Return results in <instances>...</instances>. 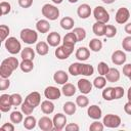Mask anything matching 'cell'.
Here are the masks:
<instances>
[{"instance_id":"cell-1","label":"cell","mask_w":131,"mask_h":131,"mask_svg":"<svg viewBox=\"0 0 131 131\" xmlns=\"http://www.w3.org/2000/svg\"><path fill=\"white\" fill-rule=\"evenodd\" d=\"M19 67L18 59L14 56H10L2 60L0 66V77L1 78H9L13 71H15Z\"/></svg>"},{"instance_id":"cell-2","label":"cell","mask_w":131,"mask_h":131,"mask_svg":"<svg viewBox=\"0 0 131 131\" xmlns=\"http://www.w3.org/2000/svg\"><path fill=\"white\" fill-rule=\"evenodd\" d=\"M41 12H42V15L49 20H55L59 16V9L56 6L49 4V3L44 4L42 6Z\"/></svg>"},{"instance_id":"cell-3","label":"cell","mask_w":131,"mask_h":131,"mask_svg":"<svg viewBox=\"0 0 131 131\" xmlns=\"http://www.w3.org/2000/svg\"><path fill=\"white\" fill-rule=\"evenodd\" d=\"M19 37L21 39L23 42H25L26 44H34L37 42L38 40V33L35 30L29 29V28H25L20 31L19 33Z\"/></svg>"},{"instance_id":"cell-4","label":"cell","mask_w":131,"mask_h":131,"mask_svg":"<svg viewBox=\"0 0 131 131\" xmlns=\"http://www.w3.org/2000/svg\"><path fill=\"white\" fill-rule=\"evenodd\" d=\"M4 45H5V48L6 50L12 54V55H15L17 53H19L21 51V45H20V42L15 38V37H8L5 41H4Z\"/></svg>"},{"instance_id":"cell-5","label":"cell","mask_w":131,"mask_h":131,"mask_svg":"<svg viewBox=\"0 0 131 131\" xmlns=\"http://www.w3.org/2000/svg\"><path fill=\"white\" fill-rule=\"evenodd\" d=\"M93 16L96 19V21H101V23L106 24L110 20V14H108V12L106 11V9L103 6H100V5L96 6L93 9Z\"/></svg>"},{"instance_id":"cell-6","label":"cell","mask_w":131,"mask_h":131,"mask_svg":"<svg viewBox=\"0 0 131 131\" xmlns=\"http://www.w3.org/2000/svg\"><path fill=\"white\" fill-rule=\"evenodd\" d=\"M104 127L107 128H118L121 125V118L118 115H114V114H107L103 117V121H102Z\"/></svg>"},{"instance_id":"cell-7","label":"cell","mask_w":131,"mask_h":131,"mask_svg":"<svg viewBox=\"0 0 131 131\" xmlns=\"http://www.w3.org/2000/svg\"><path fill=\"white\" fill-rule=\"evenodd\" d=\"M130 17V12L128 10V8L126 7H121L117 10L116 12V15H115V19L118 24L120 25H123V24H126L128 21Z\"/></svg>"},{"instance_id":"cell-8","label":"cell","mask_w":131,"mask_h":131,"mask_svg":"<svg viewBox=\"0 0 131 131\" xmlns=\"http://www.w3.org/2000/svg\"><path fill=\"white\" fill-rule=\"evenodd\" d=\"M24 102H26L27 104H29V105H31L32 107L36 108V107L40 104V102H41V95H40V93L37 92V91L31 92L30 94H28V95L26 96Z\"/></svg>"},{"instance_id":"cell-9","label":"cell","mask_w":131,"mask_h":131,"mask_svg":"<svg viewBox=\"0 0 131 131\" xmlns=\"http://www.w3.org/2000/svg\"><path fill=\"white\" fill-rule=\"evenodd\" d=\"M44 95L49 100H55V99L60 98L61 90L58 89L57 87H54V86H48L44 90Z\"/></svg>"},{"instance_id":"cell-10","label":"cell","mask_w":131,"mask_h":131,"mask_svg":"<svg viewBox=\"0 0 131 131\" xmlns=\"http://www.w3.org/2000/svg\"><path fill=\"white\" fill-rule=\"evenodd\" d=\"M52 121H53V125H54V130H56V131L62 130L67 125V117H66V115H63L61 113L54 115Z\"/></svg>"},{"instance_id":"cell-11","label":"cell","mask_w":131,"mask_h":131,"mask_svg":"<svg viewBox=\"0 0 131 131\" xmlns=\"http://www.w3.org/2000/svg\"><path fill=\"white\" fill-rule=\"evenodd\" d=\"M38 126L41 130L43 131H51L54 129V125H53V121L47 117V116H44V117H41L38 121Z\"/></svg>"},{"instance_id":"cell-12","label":"cell","mask_w":131,"mask_h":131,"mask_svg":"<svg viewBox=\"0 0 131 131\" xmlns=\"http://www.w3.org/2000/svg\"><path fill=\"white\" fill-rule=\"evenodd\" d=\"M77 86H78L79 91L82 94H88L91 92L93 84L87 79H79L77 82Z\"/></svg>"},{"instance_id":"cell-13","label":"cell","mask_w":131,"mask_h":131,"mask_svg":"<svg viewBox=\"0 0 131 131\" xmlns=\"http://www.w3.org/2000/svg\"><path fill=\"white\" fill-rule=\"evenodd\" d=\"M126 59H127V56H126L125 52L122 51V50H116L112 54V61L116 66L124 64L126 62Z\"/></svg>"},{"instance_id":"cell-14","label":"cell","mask_w":131,"mask_h":131,"mask_svg":"<svg viewBox=\"0 0 131 131\" xmlns=\"http://www.w3.org/2000/svg\"><path fill=\"white\" fill-rule=\"evenodd\" d=\"M12 104L10 100V95L9 94H2L0 96V111L3 113H6L10 111Z\"/></svg>"},{"instance_id":"cell-15","label":"cell","mask_w":131,"mask_h":131,"mask_svg":"<svg viewBox=\"0 0 131 131\" xmlns=\"http://www.w3.org/2000/svg\"><path fill=\"white\" fill-rule=\"evenodd\" d=\"M87 114H88V117L93 120H99L102 117V111L96 104H92V105L88 106Z\"/></svg>"},{"instance_id":"cell-16","label":"cell","mask_w":131,"mask_h":131,"mask_svg":"<svg viewBox=\"0 0 131 131\" xmlns=\"http://www.w3.org/2000/svg\"><path fill=\"white\" fill-rule=\"evenodd\" d=\"M91 12H92V11H91V7H90L88 4H86V3L81 4V5L78 7V9H77V14H78V16H79L80 18H82V19L88 18V17L90 16Z\"/></svg>"},{"instance_id":"cell-17","label":"cell","mask_w":131,"mask_h":131,"mask_svg":"<svg viewBox=\"0 0 131 131\" xmlns=\"http://www.w3.org/2000/svg\"><path fill=\"white\" fill-rule=\"evenodd\" d=\"M60 42H61V37H60L59 33H57V32H51L47 36V43L49 44V46L57 47V46H59Z\"/></svg>"},{"instance_id":"cell-18","label":"cell","mask_w":131,"mask_h":131,"mask_svg":"<svg viewBox=\"0 0 131 131\" xmlns=\"http://www.w3.org/2000/svg\"><path fill=\"white\" fill-rule=\"evenodd\" d=\"M53 80L55 83L57 84H60V85H63L68 82L69 80V75L68 73H66L64 71L62 70H59V71H56L53 75Z\"/></svg>"},{"instance_id":"cell-19","label":"cell","mask_w":131,"mask_h":131,"mask_svg":"<svg viewBox=\"0 0 131 131\" xmlns=\"http://www.w3.org/2000/svg\"><path fill=\"white\" fill-rule=\"evenodd\" d=\"M105 79L110 83L118 82L120 80V72H119V70L115 69V68H110L107 74L105 75Z\"/></svg>"},{"instance_id":"cell-20","label":"cell","mask_w":131,"mask_h":131,"mask_svg":"<svg viewBox=\"0 0 131 131\" xmlns=\"http://www.w3.org/2000/svg\"><path fill=\"white\" fill-rule=\"evenodd\" d=\"M75 55H76V58H77L78 60H80V61H85V60H87V59L89 58V56H90V51H89V49L86 48V47H79V48L76 50Z\"/></svg>"},{"instance_id":"cell-21","label":"cell","mask_w":131,"mask_h":131,"mask_svg":"<svg viewBox=\"0 0 131 131\" xmlns=\"http://www.w3.org/2000/svg\"><path fill=\"white\" fill-rule=\"evenodd\" d=\"M36 29L39 33L45 34L50 30V24L47 19H40L36 24Z\"/></svg>"},{"instance_id":"cell-22","label":"cell","mask_w":131,"mask_h":131,"mask_svg":"<svg viewBox=\"0 0 131 131\" xmlns=\"http://www.w3.org/2000/svg\"><path fill=\"white\" fill-rule=\"evenodd\" d=\"M41 111L45 115L52 114L53 111H54V103L49 99H46V100L42 101L41 102Z\"/></svg>"},{"instance_id":"cell-23","label":"cell","mask_w":131,"mask_h":131,"mask_svg":"<svg viewBox=\"0 0 131 131\" xmlns=\"http://www.w3.org/2000/svg\"><path fill=\"white\" fill-rule=\"evenodd\" d=\"M60 27L63 29V30H67V31H70L74 28V25H75V20L74 18H72L71 16H64L60 19V23H59Z\"/></svg>"},{"instance_id":"cell-24","label":"cell","mask_w":131,"mask_h":131,"mask_svg":"<svg viewBox=\"0 0 131 131\" xmlns=\"http://www.w3.org/2000/svg\"><path fill=\"white\" fill-rule=\"evenodd\" d=\"M49 44L47 43V42H44V41H40V42H38L37 44H36V48H35V50H36V52L39 54V55H46L47 53H48V51H49V46H48Z\"/></svg>"},{"instance_id":"cell-25","label":"cell","mask_w":131,"mask_h":131,"mask_svg":"<svg viewBox=\"0 0 131 131\" xmlns=\"http://www.w3.org/2000/svg\"><path fill=\"white\" fill-rule=\"evenodd\" d=\"M76 87L72 84V83H66L62 85V88H61V93L67 96V97H71L73 96L75 93H76Z\"/></svg>"},{"instance_id":"cell-26","label":"cell","mask_w":131,"mask_h":131,"mask_svg":"<svg viewBox=\"0 0 131 131\" xmlns=\"http://www.w3.org/2000/svg\"><path fill=\"white\" fill-rule=\"evenodd\" d=\"M37 124H38V122H37L36 118H35L34 116H31V115L27 116V117L25 118V120H24V123H23L24 127H25L27 130H32V129H34Z\"/></svg>"},{"instance_id":"cell-27","label":"cell","mask_w":131,"mask_h":131,"mask_svg":"<svg viewBox=\"0 0 131 131\" xmlns=\"http://www.w3.org/2000/svg\"><path fill=\"white\" fill-rule=\"evenodd\" d=\"M104 29H105V24L104 23H101V21H96L93 24V27H92V31L93 33L98 36V37H101V36H104Z\"/></svg>"},{"instance_id":"cell-28","label":"cell","mask_w":131,"mask_h":131,"mask_svg":"<svg viewBox=\"0 0 131 131\" xmlns=\"http://www.w3.org/2000/svg\"><path fill=\"white\" fill-rule=\"evenodd\" d=\"M20 57L21 59H31L34 60L35 58V51L33 48L31 47H26L24 49H21L20 51Z\"/></svg>"},{"instance_id":"cell-29","label":"cell","mask_w":131,"mask_h":131,"mask_svg":"<svg viewBox=\"0 0 131 131\" xmlns=\"http://www.w3.org/2000/svg\"><path fill=\"white\" fill-rule=\"evenodd\" d=\"M77 42H78V40H77L76 35H75L73 32H70V33H68V34H66V35H64V37H63V41H62V44L71 45V46H75Z\"/></svg>"},{"instance_id":"cell-30","label":"cell","mask_w":131,"mask_h":131,"mask_svg":"<svg viewBox=\"0 0 131 131\" xmlns=\"http://www.w3.org/2000/svg\"><path fill=\"white\" fill-rule=\"evenodd\" d=\"M102 48V42L98 38H93L89 41V49L93 52H98Z\"/></svg>"},{"instance_id":"cell-31","label":"cell","mask_w":131,"mask_h":131,"mask_svg":"<svg viewBox=\"0 0 131 131\" xmlns=\"http://www.w3.org/2000/svg\"><path fill=\"white\" fill-rule=\"evenodd\" d=\"M19 69L24 73H30L34 69L33 60H31V59H23V61L19 63Z\"/></svg>"},{"instance_id":"cell-32","label":"cell","mask_w":131,"mask_h":131,"mask_svg":"<svg viewBox=\"0 0 131 131\" xmlns=\"http://www.w3.org/2000/svg\"><path fill=\"white\" fill-rule=\"evenodd\" d=\"M62 110H63V112H64L66 115L72 116V115H74V114L76 113V111H77V104L74 103V102H72V101H67V102L63 104Z\"/></svg>"},{"instance_id":"cell-33","label":"cell","mask_w":131,"mask_h":131,"mask_svg":"<svg viewBox=\"0 0 131 131\" xmlns=\"http://www.w3.org/2000/svg\"><path fill=\"white\" fill-rule=\"evenodd\" d=\"M81 67H82V62H73L69 67V73L73 76L81 75Z\"/></svg>"},{"instance_id":"cell-34","label":"cell","mask_w":131,"mask_h":131,"mask_svg":"<svg viewBox=\"0 0 131 131\" xmlns=\"http://www.w3.org/2000/svg\"><path fill=\"white\" fill-rule=\"evenodd\" d=\"M94 73V68L89 64V63H83L82 62V67H81V75L83 76H92Z\"/></svg>"},{"instance_id":"cell-35","label":"cell","mask_w":131,"mask_h":131,"mask_svg":"<svg viewBox=\"0 0 131 131\" xmlns=\"http://www.w3.org/2000/svg\"><path fill=\"white\" fill-rule=\"evenodd\" d=\"M106 85V79L103 76H98L93 80V86L97 89H103Z\"/></svg>"},{"instance_id":"cell-36","label":"cell","mask_w":131,"mask_h":131,"mask_svg":"<svg viewBox=\"0 0 131 131\" xmlns=\"http://www.w3.org/2000/svg\"><path fill=\"white\" fill-rule=\"evenodd\" d=\"M102 97L106 101H112L115 99L114 97V87H106L102 90Z\"/></svg>"},{"instance_id":"cell-37","label":"cell","mask_w":131,"mask_h":131,"mask_svg":"<svg viewBox=\"0 0 131 131\" xmlns=\"http://www.w3.org/2000/svg\"><path fill=\"white\" fill-rule=\"evenodd\" d=\"M23 112H18V111H14L10 114V121L13 124H19L20 122H23L24 120V116H23Z\"/></svg>"},{"instance_id":"cell-38","label":"cell","mask_w":131,"mask_h":131,"mask_svg":"<svg viewBox=\"0 0 131 131\" xmlns=\"http://www.w3.org/2000/svg\"><path fill=\"white\" fill-rule=\"evenodd\" d=\"M76 104H77L78 106L82 107V108L88 106V104H89V99H88V97L86 96V94H81V95L77 96V98H76Z\"/></svg>"},{"instance_id":"cell-39","label":"cell","mask_w":131,"mask_h":131,"mask_svg":"<svg viewBox=\"0 0 131 131\" xmlns=\"http://www.w3.org/2000/svg\"><path fill=\"white\" fill-rule=\"evenodd\" d=\"M72 32L76 35L78 42H81V41H83V40L86 38V31H85V29H83V28H81V27L75 28Z\"/></svg>"},{"instance_id":"cell-40","label":"cell","mask_w":131,"mask_h":131,"mask_svg":"<svg viewBox=\"0 0 131 131\" xmlns=\"http://www.w3.org/2000/svg\"><path fill=\"white\" fill-rule=\"evenodd\" d=\"M117 34V28L113 25H105L104 29V36L106 38H113Z\"/></svg>"},{"instance_id":"cell-41","label":"cell","mask_w":131,"mask_h":131,"mask_svg":"<svg viewBox=\"0 0 131 131\" xmlns=\"http://www.w3.org/2000/svg\"><path fill=\"white\" fill-rule=\"evenodd\" d=\"M55 56L57 57V59L64 60V59H67L70 55L66 52V50L62 48V46H57L56 49H55Z\"/></svg>"},{"instance_id":"cell-42","label":"cell","mask_w":131,"mask_h":131,"mask_svg":"<svg viewBox=\"0 0 131 131\" xmlns=\"http://www.w3.org/2000/svg\"><path fill=\"white\" fill-rule=\"evenodd\" d=\"M9 32H10V29H9L8 26H6V25H1L0 26V39H1V42L5 41L8 38Z\"/></svg>"},{"instance_id":"cell-43","label":"cell","mask_w":131,"mask_h":131,"mask_svg":"<svg viewBox=\"0 0 131 131\" xmlns=\"http://www.w3.org/2000/svg\"><path fill=\"white\" fill-rule=\"evenodd\" d=\"M10 100H11V104H12L13 106L21 105V103L24 102L21 95L18 94V93H13V94H11V95H10Z\"/></svg>"},{"instance_id":"cell-44","label":"cell","mask_w":131,"mask_h":131,"mask_svg":"<svg viewBox=\"0 0 131 131\" xmlns=\"http://www.w3.org/2000/svg\"><path fill=\"white\" fill-rule=\"evenodd\" d=\"M108 70H110V68H108V66H107L106 62H104V61L98 62V64H97V71H98V74L100 76H105L107 74Z\"/></svg>"},{"instance_id":"cell-45","label":"cell","mask_w":131,"mask_h":131,"mask_svg":"<svg viewBox=\"0 0 131 131\" xmlns=\"http://www.w3.org/2000/svg\"><path fill=\"white\" fill-rule=\"evenodd\" d=\"M0 9H1V14L2 15H6L11 11V5H10L9 2L2 1L0 3Z\"/></svg>"},{"instance_id":"cell-46","label":"cell","mask_w":131,"mask_h":131,"mask_svg":"<svg viewBox=\"0 0 131 131\" xmlns=\"http://www.w3.org/2000/svg\"><path fill=\"white\" fill-rule=\"evenodd\" d=\"M103 128H104L103 123H100L99 121H94L89 126V130L90 131H102Z\"/></svg>"},{"instance_id":"cell-47","label":"cell","mask_w":131,"mask_h":131,"mask_svg":"<svg viewBox=\"0 0 131 131\" xmlns=\"http://www.w3.org/2000/svg\"><path fill=\"white\" fill-rule=\"evenodd\" d=\"M122 47L125 51L131 52V36H127L122 41Z\"/></svg>"},{"instance_id":"cell-48","label":"cell","mask_w":131,"mask_h":131,"mask_svg":"<svg viewBox=\"0 0 131 131\" xmlns=\"http://www.w3.org/2000/svg\"><path fill=\"white\" fill-rule=\"evenodd\" d=\"M124 96V89L121 86L114 87V97L115 99H120Z\"/></svg>"},{"instance_id":"cell-49","label":"cell","mask_w":131,"mask_h":131,"mask_svg":"<svg viewBox=\"0 0 131 131\" xmlns=\"http://www.w3.org/2000/svg\"><path fill=\"white\" fill-rule=\"evenodd\" d=\"M20 110H21V112H23L25 115L29 116V115H31V114L33 113V111H34L35 108H34V107H32L31 105L27 104L26 102H23V103H21V105H20Z\"/></svg>"},{"instance_id":"cell-50","label":"cell","mask_w":131,"mask_h":131,"mask_svg":"<svg viewBox=\"0 0 131 131\" xmlns=\"http://www.w3.org/2000/svg\"><path fill=\"white\" fill-rule=\"evenodd\" d=\"M9 86H10V81L8 80V78H1V80H0V90L4 91Z\"/></svg>"},{"instance_id":"cell-51","label":"cell","mask_w":131,"mask_h":131,"mask_svg":"<svg viewBox=\"0 0 131 131\" xmlns=\"http://www.w3.org/2000/svg\"><path fill=\"white\" fill-rule=\"evenodd\" d=\"M18 5L21 8H29L33 5V0H18Z\"/></svg>"},{"instance_id":"cell-52","label":"cell","mask_w":131,"mask_h":131,"mask_svg":"<svg viewBox=\"0 0 131 131\" xmlns=\"http://www.w3.org/2000/svg\"><path fill=\"white\" fill-rule=\"evenodd\" d=\"M64 128H66L67 131H79V129H80L79 125L76 124V123H70V124H67Z\"/></svg>"},{"instance_id":"cell-53","label":"cell","mask_w":131,"mask_h":131,"mask_svg":"<svg viewBox=\"0 0 131 131\" xmlns=\"http://www.w3.org/2000/svg\"><path fill=\"white\" fill-rule=\"evenodd\" d=\"M0 129L3 130V131H14V126H13V123L12 122L11 123H4L1 126Z\"/></svg>"},{"instance_id":"cell-54","label":"cell","mask_w":131,"mask_h":131,"mask_svg":"<svg viewBox=\"0 0 131 131\" xmlns=\"http://www.w3.org/2000/svg\"><path fill=\"white\" fill-rule=\"evenodd\" d=\"M123 74H124V76H126L128 78L131 76V63L124 64V67H123Z\"/></svg>"},{"instance_id":"cell-55","label":"cell","mask_w":131,"mask_h":131,"mask_svg":"<svg viewBox=\"0 0 131 131\" xmlns=\"http://www.w3.org/2000/svg\"><path fill=\"white\" fill-rule=\"evenodd\" d=\"M62 46V48L66 50V52L69 54V55H71L73 52H74V48H75V46H71V45H66V44H62L61 45Z\"/></svg>"},{"instance_id":"cell-56","label":"cell","mask_w":131,"mask_h":131,"mask_svg":"<svg viewBox=\"0 0 131 131\" xmlns=\"http://www.w3.org/2000/svg\"><path fill=\"white\" fill-rule=\"evenodd\" d=\"M124 111H125L126 114H128V115L131 116V102H130V101H128V102L125 103V105H124Z\"/></svg>"},{"instance_id":"cell-57","label":"cell","mask_w":131,"mask_h":131,"mask_svg":"<svg viewBox=\"0 0 131 131\" xmlns=\"http://www.w3.org/2000/svg\"><path fill=\"white\" fill-rule=\"evenodd\" d=\"M125 32L128 34V35H131V23H128L125 25V28H124Z\"/></svg>"},{"instance_id":"cell-58","label":"cell","mask_w":131,"mask_h":131,"mask_svg":"<svg viewBox=\"0 0 131 131\" xmlns=\"http://www.w3.org/2000/svg\"><path fill=\"white\" fill-rule=\"evenodd\" d=\"M127 98H128V101L131 102V86H130L129 89H128V92H127Z\"/></svg>"},{"instance_id":"cell-59","label":"cell","mask_w":131,"mask_h":131,"mask_svg":"<svg viewBox=\"0 0 131 131\" xmlns=\"http://www.w3.org/2000/svg\"><path fill=\"white\" fill-rule=\"evenodd\" d=\"M103 3H105V4H112V3H114L116 0H101Z\"/></svg>"},{"instance_id":"cell-60","label":"cell","mask_w":131,"mask_h":131,"mask_svg":"<svg viewBox=\"0 0 131 131\" xmlns=\"http://www.w3.org/2000/svg\"><path fill=\"white\" fill-rule=\"evenodd\" d=\"M54 4H60V3H62V1L63 0H51Z\"/></svg>"},{"instance_id":"cell-61","label":"cell","mask_w":131,"mask_h":131,"mask_svg":"<svg viewBox=\"0 0 131 131\" xmlns=\"http://www.w3.org/2000/svg\"><path fill=\"white\" fill-rule=\"evenodd\" d=\"M68 1H69L70 3H77L79 0H68Z\"/></svg>"},{"instance_id":"cell-62","label":"cell","mask_w":131,"mask_h":131,"mask_svg":"<svg viewBox=\"0 0 131 131\" xmlns=\"http://www.w3.org/2000/svg\"><path fill=\"white\" fill-rule=\"evenodd\" d=\"M129 79H130V80H131V76H130V77H129Z\"/></svg>"}]
</instances>
